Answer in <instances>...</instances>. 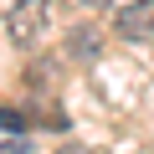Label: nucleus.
I'll list each match as a JSON object with an SVG mask.
<instances>
[{
  "label": "nucleus",
  "instance_id": "2",
  "mask_svg": "<svg viewBox=\"0 0 154 154\" xmlns=\"http://www.w3.org/2000/svg\"><path fill=\"white\" fill-rule=\"evenodd\" d=\"M113 31L123 41H149L154 36V0H134V5H123L113 16Z\"/></svg>",
  "mask_w": 154,
  "mask_h": 154
},
{
  "label": "nucleus",
  "instance_id": "5",
  "mask_svg": "<svg viewBox=\"0 0 154 154\" xmlns=\"http://www.w3.org/2000/svg\"><path fill=\"white\" fill-rule=\"evenodd\" d=\"M31 123V113H21V108H5V103H0V128H5V134H21Z\"/></svg>",
  "mask_w": 154,
  "mask_h": 154
},
{
  "label": "nucleus",
  "instance_id": "3",
  "mask_svg": "<svg viewBox=\"0 0 154 154\" xmlns=\"http://www.w3.org/2000/svg\"><path fill=\"white\" fill-rule=\"evenodd\" d=\"M21 82H26L31 93H41V98H51V93L62 88V62H57V57H41V62H31V67L21 72Z\"/></svg>",
  "mask_w": 154,
  "mask_h": 154
},
{
  "label": "nucleus",
  "instance_id": "4",
  "mask_svg": "<svg viewBox=\"0 0 154 154\" xmlns=\"http://www.w3.org/2000/svg\"><path fill=\"white\" fill-rule=\"evenodd\" d=\"M98 51H103V31L98 26H72L67 31V57L72 62H98Z\"/></svg>",
  "mask_w": 154,
  "mask_h": 154
},
{
  "label": "nucleus",
  "instance_id": "6",
  "mask_svg": "<svg viewBox=\"0 0 154 154\" xmlns=\"http://www.w3.org/2000/svg\"><path fill=\"white\" fill-rule=\"evenodd\" d=\"M82 5H88V11H108L113 0H82Z\"/></svg>",
  "mask_w": 154,
  "mask_h": 154
},
{
  "label": "nucleus",
  "instance_id": "1",
  "mask_svg": "<svg viewBox=\"0 0 154 154\" xmlns=\"http://www.w3.org/2000/svg\"><path fill=\"white\" fill-rule=\"evenodd\" d=\"M5 36L16 46H36L46 36V0H16L5 11Z\"/></svg>",
  "mask_w": 154,
  "mask_h": 154
}]
</instances>
